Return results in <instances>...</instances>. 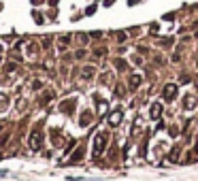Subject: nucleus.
Masks as SVG:
<instances>
[{"label":"nucleus","mask_w":198,"mask_h":181,"mask_svg":"<svg viewBox=\"0 0 198 181\" xmlns=\"http://www.w3.org/2000/svg\"><path fill=\"white\" fill-rule=\"evenodd\" d=\"M164 90H166V92H164V94H166V98H168V100H171V98H175V85H166V87H164Z\"/></svg>","instance_id":"f257e3e1"},{"label":"nucleus","mask_w":198,"mask_h":181,"mask_svg":"<svg viewBox=\"0 0 198 181\" xmlns=\"http://www.w3.org/2000/svg\"><path fill=\"white\" fill-rule=\"evenodd\" d=\"M119 120H121V111H117L115 115H111V117H109V121H111L113 126H117V124H119Z\"/></svg>","instance_id":"f03ea898"},{"label":"nucleus","mask_w":198,"mask_h":181,"mask_svg":"<svg viewBox=\"0 0 198 181\" xmlns=\"http://www.w3.org/2000/svg\"><path fill=\"white\" fill-rule=\"evenodd\" d=\"M160 115V105H153V109H151V117H158Z\"/></svg>","instance_id":"7ed1b4c3"},{"label":"nucleus","mask_w":198,"mask_h":181,"mask_svg":"<svg viewBox=\"0 0 198 181\" xmlns=\"http://www.w3.org/2000/svg\"><path fill=\"white\" fill-rule=\"evenodd\" d=\"M192 105H194V98L187 96V98H186V109H192Z\"/></svg>","instance_id":"20e7f679"},{"label":"nucleus","mask_w":198,"mask_h":181,"mask_svg":"<svg viewBox=\"0 0 198 181\" xmlns=\"http://www.w3.org/2000/svg\"><path fill=\"white\" fill-rule=\"evenodd\" d=\"M196 64H198V58H196Z\"/></svg>","instance_id":"39448f33"}]
</instances>
